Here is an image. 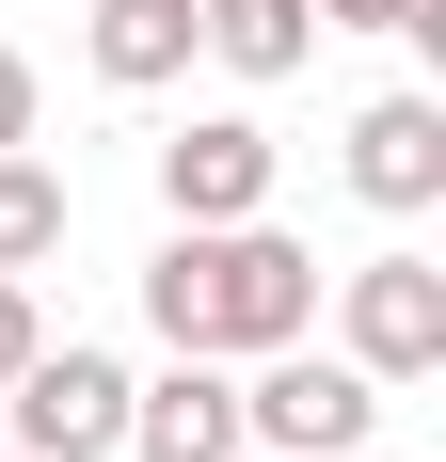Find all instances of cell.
<instances>
[{"mask_svg":"<svg viewBox=\"0 0 446 462\" xmlns=\"http://www.w3.org/2000/svg\"><path fill=\"white\" fill-rule=\"evenodd\" d=\"M144 335L160 351H223V367H256V351H287V335H319V255L287 224H176L160 255H144Z\"/></svg>","mask_w":446,"mask_h":462,"instance_id":"cell-1","label":"cell"},{"mask_svg":"<svg viewBox=\"0 0 446 462\" xmlns=\"http://www.w3.org/2000/svg\"><path fill=\"white\" fill-rule=\"evenodd\" d=\"M239 447H287V462H367V447H383V383H367L351 351L287 335V351H256V367H239Z\"/></svg>","mask_w":446,"mask_h":462,"instance_id":"cell-2","label":"cell"},{"mask_svg":"<svg viewBox=\"0 0 446 462\" xmlns=\"http://www.w3.org/2000/svg\"><path fill=\"white\" fill-rule=\"evenodd\" d=\"M319 287H335V351H351V367L383 383V399L446 367V255H414V239H383L367 272H319Z\"/></svg>","mask_w":446,"mask_h":462,"instance_id":"cell-3","label":"cell"},{"mask_svg":"<svg viewBox=\"0 0 446 462\" xmlns=\"http://www.w3.org/2000/svg\"><path fill=\"white\" fill-rule=\"evenodd\" d=\"M0 447H33V462H112V447H128V367L80 351V335H48L33 367L0 383Z\"/></svg>","mask_w":446,"mask_h":462,"instance_id":"cell-4","label":"cell"},{"mask_svg":"<svg viewBox=\"0 0 446 462\" xmlns=\"http://www.w3.org/2000/svg\"><path fill=\"white\" fill-rule=\"evenodd\" d=\"M144 176H160V208H176V224H256L287 160H271V128H256V112H191V128L144 160Z\"/></svg>","mask_w":446,"mask_h":462,"instance_id":"cell-5","label":"cell"},{"mask_svg":"<svg viewBox=\"0 0 446 462\" xmlns=\"http://www.w3.org/2000/svg\"><path fill=\"white\" fill-rule=\"evenodd\" d=\"M351 191H367V208H383V224H431V208H446V96H367V112H351Z\"/></svg>","mask_w":446,"mask_h":462,"instance_id":"cell-6","label":"cell"},{"mask_svg":"<svg viewBox=\"0 0 446 462\" xmlns=\"http://www.w3.org/2000/svg\"><path fill=\"white\" fill-rule=\"evenodd\" d=\"M112 462H239V367L223 351H176L160 383H128V447Z\"/></svg>","mask_w":446,"mask_h":462,"instance_id":"cell-7","label":"cell"},{"mask_svg":"<svg viewBox=\"0 0 446 462\" xmlns=\"http://www.w3.org/2000/svg\"><path fill=\"white\" fill-rule=\"evenodd\" d=\"M80 64L112 96H160V80H191L208 48H191V0H96V16H80Z\"/></svg>","mask_w":446,"mask_h":462,"instance_id":"cell-8","label":"cell"},{"mask_svg":"<svg viewBox=\"0 0 446 462\" xmlns=\"http://www.w3.org/2000/svg\"><path fill=\"white\" fill-rule=\"evenodd\" d=\"M191 48L223 80H303L319 64V0H191Z\"/></svg>","mask_w":446,"mask_h":462,"instance_id":"cell-9","label":"cell"},{"mask_svg":"<svg viewBox=\"0 0 446 462\" xmlns=\"http://www.w3.org/2000/svg\"><path fill=\"white\" fill-rule=\"evenodd\" d=\"M64 239H80V191L48 176L33 143H0V272H48Z\"/></svg>","mask_w":446,"mask_h":462,"instance_id":"cell-10","label":"cell"},{"mask_svg":"<svg viewBox=\"0 0 446 462\" xmlns=\"http://www.w3.org/2000/svg\"><path fill=\"white\" fill-rule=\"evenodd\" d=\"M319 32H414L446 64V0H319Z\"/></svg>","mask_w":446,"mask_h":462,"instance_id":"cell-11","label":"cell"},{"mask_svg":"<svg viewBox=\"0 0 446 462\" xmlns=\"http://www.w3.org/2000/svg\"><path fill=\"white\" fill-rule=\"evenodd\" d=\"M33 351H48V303H33V272H0V383L33 367Z\"/></svg>","mask_w":446,"mask_h":462,"instance_id":"cell-12","label":"cell"},{"mask_svg":"<svg viewBox=\"0 0 446 462\" xmlns=\"http://www.w3.org/2000/svg\"><path fill=\"white\" fill-rule=\"evenodd\" d=\"M0 143H48V80H33V48H0Z\"/></svg>","mask_w":446,"mask_h":462,"instance_id":"cell-13","label":"cell"},{"mask_svg":"<svg viewBox=\"0 0 446 462\" xmlns=\"http://www.w3.org/2000/svg\"><path fill=\"white\" fill-rule=\"evenodd\" d=\"M239 462H287V447H239Z\"/></svg>","mask_w":446,"mask_h":462,"instance_id":"cell-14","label":"cell"},{"mask_svg":"<svg viewBox=\"0 0 446 462\" xmlns=\"http://www.w3.org/2000/svg\"><path fill=\"white\" fill-rule=\"evenodd\" d=\"M0 462H33V447H0Z\"/></svg>","mask_w":446,"mask_h":462,"instance_id":"cell-15","label":"cell"}]
</instances>
